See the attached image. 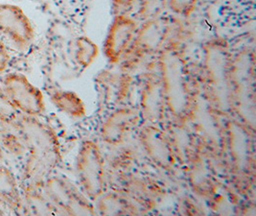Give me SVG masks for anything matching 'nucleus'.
<instances>
[{
	"instance_id": "nucleus-1",
	"label": "nucleus",
	"mask_w": 256,
	"mask_h": 216,
	"mask_svg": "<svg viewBox=\"0 0 256 216\" xmlns=\"http://www.w3.org/2000/svg\"><path fill=\"white\" fill-rule=\"evenodd\" d=\"M178 39L168 43L158 54L156 68L162 83L168 118L188 121L197 89V75L190 68Z\"/></svg>"
},
{
	"instance_id": "nucleus-2",
	"label": "nucleus",
	"mask_w": 256,
	"mask_h": 216,
	"mask_svg": "<svg viewBox=\"0 0 256 216\" xmlns=\"http://www.w3.org/2000/svg\"><path fill=\"white\" fill-rule=\"evenodd\" d=\"M11 126L18 133L26 148L24 185H42L62 161L58 136L36 116L20 114Z\"/></svg>"
},
{
	"instance_id": "nucleus-3",
	"label": "nucleus",
	"mask_w": 256,
	"mask_h": 216,
	"mask_svg": "<svg viewBox=\"0 0 256 216\" xmlns=\"http://www.w3.org/2000/svg\"><path fill=\"white\" fill-rule=\"evenodd\" d=\"M222 170L235 192L250 197L256 182V131L235 117H224Z\"/></svg>"
},
{
	"instance_id": "nucleus-4",
	"label": "nucleus",
	"mask_w": 256,
	"mask_h": 216,
	"mask_svg": "<svg viewBox=\"0 0 256 216\" xmlns=\"http://www.w3.org/2000/svg\"><path fill=\"white\" fill-rule=\"evenodd\" d=\"M232 57L226 40L220 37L211 39L202 46V65L196 73L202 94L222 117L233 116Z\"/></svg>"
},
{
	"instance_id": "nucleus-5",
	"label": "nucleus",
	"mask_w": 256,
	"mask_h": 216,
	"mask_svg": "<svg viewBox=\"0 0 256 216\" xmlns=\"http://www.w3.org/2000/svg\"><path fill=\"white\" fill-rule=\"evenodd\" d=\"M233 117L256 130V55L243 48L233 53L232 65Z\"/></svg>"
},
{
	"instance_id": "nucleus-6",
	"label": "nucleus",
	"mask_w": 256,
	"mask_h": 216,
	"mask_svg": "<svg viewBox=\"0 0 256 216\" xmlns=\"http://www.w3.org/2000/svg\"><path fill=\"white\" fill-rule=\"evenodd\" d=\"M180 31L178 22L164 16L140 23L132 45L119 64L120 69L130 72L146 59L156 57L168 43L178 39Z\"/></svg>"
},
{
	"instance_id": "nucleus-7",
	"label": "nucleus",
	"mask_w": 256,
	"mask_h": 216,
	"mask_svg": "<svg viewBox=\"0 0 256 216\" xmlns=\"http://www.w3.org/2000/svg\"><path fill=\"white\" fill-rule=\"evenodd\" d=\"M188 122L196 137L197 142L222 170L224 152V117H222L202 94L198 78L194 102Z\"/></svg>"
},
{
	"instance_id": "nucleus-8",
	"label": "nucleus",
	"mask_w": 256,
	"mask_h": 216,
	"mask_svg": "<svg viewBox=\"0 0 256 216\" xmlns=\"http://www.w3.org/2000/svg\"><path fill=\"white\" fill-rule=\"evenodd\" d=\"M76 171L82 191L95 202L108 190V175L102 150L94 140H84L76 158Z\"/></svg>"
},
{
	"instance_id": "nucleus-9",
	"label": "nucleus",
	"mask_w": 256,
	"mask_h": 216,
	"mask_svg": "<svg viewBox=\"0 0 256 216\" xmlns=\"http://www.w3.org/2000/svg\"><path fill=\"white\" fill-rule=\"evenodd\" d=\"M42 190L62 215H96L92 201L73 182L60 176H49Z\"/></svg>"
},
{
	"instance_id": "nucleus-10",
	"label": "nucleus",
	"mask_w": 256,
	"mask_h": 216,
	"mask_svg": "<svg viewBox=\"0 0 256 216\" xmlns=\"http://www.w3.org/2000/svg\"><path fill=\"white\" fill-rule=\"evenodd\" d=\"M217 164L198 144L184 169L191 190L200 198L210 200L221 190V178Z\"/></svg>"
},
{
	"instance_id": "nucleus-11",
	"label": "nucleus",
	"mask_w": 256,
	"mask_h": 216,
	"mask_svg": "<svg viewBox=\"0 0 256 216\" xmlns=\"http://www.w3.org/2000/svg\"><path fill=\"white\" fill-rule=\"evenodd\" d=\"M114 189L124 194L143 213H148L160 204L165 190L162 186L150 177L121 171L116 178Z\"/></svg>"
},
{
	"instance_id": "nucleus-12",
	"label": "nucleus",
	"mask_w": 256,
	"mask_h": 216,
	"mask_svg": "<svg viewBox=\"0 0 256 216\" xmlns=\"http://www.w3.org/2000/svg\"><path fill=\"white\" fill-rule=\"evenodd\" d=\"M1 87L20 114L38 117L44 113L46 101L42 91L22 73L6 74Z\"/></svg>"
},
{
	"instance_id": "nucleus-13",
	"label": "nucleus",
	"mask_w": 256,
	"mask_h": 216,
	"mask_svg": "<svg viewBox=\"0 0 256 216\" xmlns=\"http://www.w3.org/2000/svg\"><path fill=\"white\" fill-rule=\"evenodd\" d=\"M138 137L144 154L154 167L166 173H175L180 165L162 126L143 123L138 132Z\"/></svg>"
},
{
	"instance_id": "nucleus-14",
	"label": "nucleus",
	"mask_w": 256,
	"mask_h": 216,
	"mask_svg": "<svg viewBox=\"0 0 256 216\" xmlns=\"http://www.w3.org/2000/svg\"><path fill=\"white\" fill-rule=\"evenodd\" d=\"M138 109L143 123L162 126L168 119L165 94L158 70H150L143 74Z\"/></svg>"
},
{
	"instance_id": "nucleus-15",
	"label": "nucleus",
	"mask_w": 256,
	"mask_h": 216,
	"mask_svg": "<svg viewBox=\"0 0 256 216\" xmlns=\"http://www.w3.org/2000/svg\"><path fill=\"white\" fill-rule=\"evenodd\" d=\"M140 23L134 17L116 15L106 36L103 51L112 66H119L136 34Z\"/></svg>"
},
{
	"instance_id": "nucleus-16",
	"label": "nucleus",
	"mask_w": 256,
	"mask_h": 216,
	"mask_svg": "<svg viewBox=\"0 0 256 216\" xmlns=\"http://www.w3.org/2000/svg\"><path fill=\"white\" fill-rule=\"evenodd\" d=\"M142 122L138 107L121 106L112 110L100 127V137L110 146L125 142L132 131Z\"/></svg>"
},
{
	"instance_id": "nucleus-17",
	"label": "nucleus",
	"mask_w": 256,
	"mask_h": 216,
	"mask_svg": "<svg viewBox=\"0 0 256 216\" xmlns=\"http://www.w3.org/2000/svg\"><path fill=\"white\" fill-rule=\"evenodd\" d=\"M95 84L100 102L106 108L114 110L126 105L130 95L134 79L130 72L122 69L118 72L104 70L96 76Z\"/></svg>"
},
{
	"instance_id": "nucleus-18",
	"label": "nucleus",
	"mask_w": 256,
	"mask_h": 216,
	"mask_svg": "<svg viewBox=\"0 0 256 216\" xmlns=\"http://www.w3.org/2000/svg\"><path fill=\"white\" fill-rule=\"evenodd\" d=\"M0 34L20 49L29 46L35 37L34 27L24 10L5 3H0Z\"/></svg>"
},
{
	"instance_id": "nucleus-19",
	"label": "nucleus",
	"mask_w": 256,
	"mask_h": 216,
	"mask_svg": "<svg viewBox=\"0 0 256 216\" xmlns=\"http://www.w3.org/2000/svg\"><path fill=\"white\" fill-rule=\"evenodd\" d=\"M162 127L169 138L178 165L184 168L198 146L191 126L188 121H176L168 118Z\"/></svg>"
},
{
	"instance_id": "nucleus-20",
	"label": "nucleus",
	"mask_w": 256,
	"mask_h": 216,
	"mask_svg": "<svg viewBox=\"0 0 256 216\" xmlns=\"http://www.w3.org/2000/svg\"><path fill=\"white\" fill-rule=\"evenodd\" d=\"M95 209L99 215H140L144 214L136 204L116 189L106 191L95 201Z\"/></svg>"
},
{
	"instance_id": "nucleus-21",
	"label": "nucleus",
	"mask_w": 256,
	"mask_h": 216,
	"mask_svg": "<svg viewBox=\"0 0 256 216\" xmlns=\"http://www.w3.org/2000/svg\"><path fill=\"white\" fill-rule=\"evenodd\" d=\"M0 200L14 213H24L22 193L12 171L0 161Z\"/></svg>"
},
{
	"instance_id": "nucleus-22",
	"label": "nucleus",
	"mask_w": 256,
	"mask_h": 216,
	"mask_svg": "<svg viewBox=\"0 0 256 216\" xmlns=\"http://www.w3.org/2000/svg\"><path fill=\"white\" fill-rule=\"evenodd\" d=\"M42 185H24V213L33 215L58 214L57 209L47 198Z\"/></svg>"
},
{
	"instance_id": "nucleus-23",
	"label": "nucleus",
	"mask_w": 256,
	"mask_h": 216,
	"mask_svg": "<svg viewBox=\"0 0 256 216\" xmlns=\"http://www.w3.org/2000/svg\"><path fill=\"white\" fill-rule=\"evenodd\" d=\"M50 102L60 113L72 118L80 119L86 114V105L75 91L56 90L50 93Z\"/></svg>"
},
{
	"instance_id": "nucleus-24",
	"label": "nucleus",
	"mask_w": 256,
	"mask_h": 216,
	"mask_svg": "<svg viewBox=\"0 0 256 216\" xmlns=\"http://www.w3.org/2000/svg\"><path fill=\"white\" fill-rule=\"evenodd\" d=\"M75 59L82 69H88L99 55V47L94 41L86 37L81 36L75 43Z\"/></svg>"
},
{
	"instance_id": "nucleus-25",
	"label": "nucleus",
	"mask_w": 256,
	"mask_h": 216,
	"mask_svg": "<svg viewBox=\"0 0 256 216\" xmlns=\"http://www.w3.org/2000/svg\"><path fill=\"white\" fill-rule=\"evenodd\" d=\"M167 10V0H140L134 18L138 23H143L163 17Z\"/></svg>"
},
{
	"instance_id": "nucleus-26",
	"label": "nucleus",
	"mask_w": 256,
	"mask_h": 216,
	"mask_svg": "<svg viewBox=\"0 0 256 216\" xmlns=\"http://www.w3.org/2000/svg\"><path fill=\"white\" fill-rule=\"evenodd\" d=\"M0 146L4 152H7L14 157L22 156L26 153V148L18 133L11 125L3 126L0 135Z\"/></svg>"
},
{
	"instance_id": "nucleus-27",
	"label": "nucleus",
	"mask_w": 256,
	"mask_h": 216,
	"mask_svg": "<svg viewBox=\"0 0 256 216\" xmlns=\"http://www.w3.org/2000/svg\"><path fill=\"white\" fill-rule=\"evenodd\" d=\"M18 114V111L14 107L3 88L0 86V123L12 125Z\"/></svg>"
},
{
	"instance_id": "nucleus-28",
	"label": "nucleus",
	"mask_w": 256,
	"mask_h": 216,
	"mask_svg": "<svg viewBox=\"0 0 256 216\" xmlns=\"http://www.w3.org/2000/svg\"><path fill=\"white\" fill-rule=\"evenodd\" d=\"M168 9L176 16L189 18L196 10L198 0H167Z\"/></svg>"
},
{
	"instance_id": "nucleus-29",
	"label": "nucleus",
	"mask_w": 256,
	"mask_h": 216,
	"mask_svg": "<svg viewBox=\"0 0 256 216\" xmlns=\"http://www.w3.org/2000/svg\"><path fill=\"white\" fill-rule=\"evenodd\" d=\"M140 0H112V11L116 15H127L134 17Z\"/></svg>"
},
{
	"instance_id": "nucleus-30",
	"label": "nucleus",
	"mask_w": 256,
	"mask_h": 216,
	"mask_svg": "<svg viewBox=\"0 0 256 216\" xmlns=\"http://www.w3.org/2000/svg\"><path fill=\"white\" fill-rule=\"evenodd\" d=\"M180 208L182 209V211H180L182 214L184 215H198V214H204V212L202 211V209L198 208V205L192 201V199L186 198L184 199L180 205Z\"/></svg>"
},
{
	"instance_id": "nucleus-31",
	"label": "nucleus",
	"mask_w": 256,
	"mask_h": 216,
	"mask_svg": "<svg viewBox=\"0 0 256 216\" xmlns=\"http://www.w3.org/2000/svg\"><path fill=\"white\" fill-rule=\"evenodd\" d=\"M10 53L8 51V48L4 42L0 39V73L4 72L8 69L10 64Z\"/></svg>"
},
{
	"instance_id": "nucleus-32",
	"label": "nucleus",
	"mask_w": 256,
	"mask_h": 216,
	"mask_svg": "<svg viewBox=\"0 0 256 216\" xmlns=\"http://www.w3.org/2000/svg\"><path fill=\"white\" fill-rule=\"evenodd\" d=\"M4 151H3V149L1 148L0 146V161H2V159H4Z\"/></svg>"
},
{
	"instance_id": "nucleus-33",
	"label": "nucleus",
	"mask_w": 256,
	"mask_h": 216,
	"mask_svg": "<svg viewBox=\"0 0 256 216\" xmlns=\"http://www.w3.org/2000/svg\"><path fill=\"white\" fill-rule=\"evenodd\" d=\"M3 126H4V124L0 123V135H1V132H2V130H3Z\"/></svg>"
}]
</instances>
